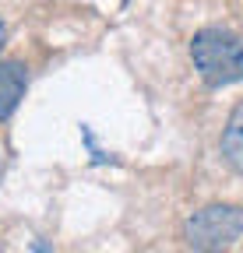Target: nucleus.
I'll list each match as a JSON object with an SVG mask.
<instances>
[{
    "label": "nucleus",
    "instance_id": "f257e3e1",
    "mask_svg": "<svg viewBox=\"0 0 243 253\" xmlns=\"http://www.w3.org/2000/svg\"><path fill=\"white\" fill-rule=\"evenodd\" d=\"M191 60L208 88H229L243 81V39L229 28H201L191 39Z\"/></svg>",
    "mask_w": 243,
    "mask_h": 253
},
{
    "label": "nucleus",
    "instance_id": "f03ea898",
    "mask_svg": "<svg viewBox=\"0 0 243 253\" xmlns=\"http://www.w3.org/2000/svg\"><path fill=\"white\" fill-rule=\"evenodd\" d=\"M243 236V208L236 204H208L194 211L184 225V239L197 253H222Z\"/></svg>",
    "mask_w": 243,
    "mask_h": 253
},
{
    "label": "nucleus",
    "instance_id": "7ed1b4c3",
    "mask_svg": "<svg viewBox=\"0 0 243 253\" xmlns=\"http://www.w3.org/2000/svg\"><path fill=\"white\" fill-rule=\"evenodd\" d=\"M28 88V67L18 60H0V123L11 120L18 102L25 99Z\"/></svg>",
    "mask_w": 243,
    "mask_h": 253
},
{
    "label": "nucleus",
    "instance_id": "20e7f679",
    "mask_svg": "<svg viewBox=\"0 0 243 253\" xmlns=\"http://www.w3.org/2000/svg\"><path fill=\"white\" fill-rule=\"evenodd\" d=\"M222 158L229 162L233 172L243 176V102L226 120V130H222Z\"/></svg>",
    "mask_w": 243,
    "mask_h": 253
},
{
    "label": "nucleus",
    "instance_id": "39448f33",
    "mask_svg": "<svg viewBox=\"0 0 243 253\" xmlns=\"http://www.w3.org/2000/svg\"><path fill=\"white\" fill-rule=\"evenodd\" d=\"M32 253H53V246H49L46 239H36V246H32Z\"/></svg>",
    "mask_w": 243,
    "mask_h": 253
},
{
    "label": "nucleus",
    "instance_id": "423d86ee",
    "mask_svg": "<svg viewBox=\"0 0 243 253\" xmlns=\"http://www.w3.org/2000/svg\"><path fill=\"white\" fill-rule=\"evenodd\" d=\"M7 46V25H4V18H0V49Z\"/></svg>",
    "mask_w": 243,
    "mask_h": 253
}]
</instances>
